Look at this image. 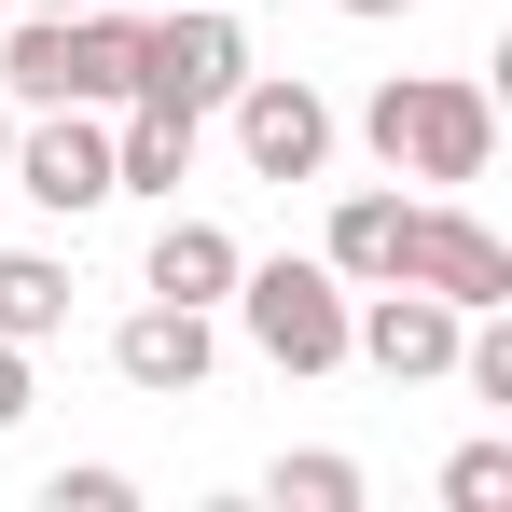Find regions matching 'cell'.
<instances>
[{
  "instance_id": "6da1fadb",
  "label": "cell",
  "mask_w": 512,
  "mask_h": 512,
  "mask_svg": "<svg viewBox=\"0 0 512 512\" xmlns=\"http://www.w3.org/2000/svg\"><path fill=\"white\" fill-rule=\"evenodd\" d=\"M360 139H374L388 180H485L499 111H485V84H457V70H388L374 111H360Z\"/></svg>"
},
{
  "instance_id": "7a4b0ae2",
  "label": "cell",
  "mask_w": 512,
  "mask_h": 512,
  "mask_svg": "<svg viewBox=\"0 0 512 512\" xmlns=\"http://www.w3.org/2000/svg\"><path fill=\"white\" fill-rule=\"evenodd\" d=\"M222 305L250 319V346L277 360V374H333L346 360V277L333 263H236Z\"/></svg>"
},
{
  "instance_id": "3957f363",
  "label": "cell",
  "mask_w": 512,
  "mask_h": 512,
  "mask_svg": "<svg viewBox=\"0 0 512 512\" xmlns=\"http://www.w3.org/2000/svg\"><path fill=\"white\" fill-rule=\"evenodd\" d=\"M236 84H250V42H236L222 0H167L125 56V97H167V111H222Z\"/></svg>"
},
{
  "instance_id": "277c9868",
  "label": "cell",
  "mask_w": 512,
  "mask_h": 512,
  "mask_svg": "<svg viewBox=\"0 0 512 512\" xmlns=\"http://www.w3.org/2000/svg\"><path fill=\"white\" fill-rule=\"evenodd\" d=\"M457 305L416 291V277H374V305H346V360H374L388 388H429V374H457Z\"/></svg>"
},
{
  "instance_id": "5b68a950",
  "label": "cell",
  "mask_w": 512,
  "mask_h": 512,
  "mask_svg": "<svg viewBox=\"0 0 512 512\" xmlns=\"http://www.w3.org/2000/svg\"><path fill=\"white\" fill-rule=\"evenodd\" d=\"M222 111H236V153H250V180H319V167H333V97L305 84V70H250Z\"/></svg>"
},
{
  "instance_id": "8992f818",
  "label": "cell",
  "mask_w": 512,
  "mask_h": 512,
  "mask_svg": "<svg viewBox=\"0 0 512 512\" xmlns=\"http://www.w3.org/2000/svg\"><path fill=\"white\" fill-rule=\"evenodd\" d=\"M388 277H416L457 319H485V305H512V236H485L471 208H402V263Z\"/></svg>"
},
{
  "instance_id": "52a82bcc",
  "label": "cell",
  "mask_w": 512,
  "mask_h": 512,
  "mask_svg": "<svg viewBox=\"0 0 512 512\" xmlns=\"http://www.w3.org/2000/svg\"><path fill=\"white\" fill-rule=\"evenodd\" d=\"M0 194L56 208V222H84V208H111V125H97V111H42V125L14 139V167H0Z\"/></svg>"
},
{
  "instance_id": "ba28073f",
  "label": "cell",
  "mask_w": 512,
  "mask_h": 512,
  "mask_svg": "<svg viewBox=\"0 0 512 512\" xmlns=\"http://www.w3.org/2000/svg\"><path fill=\"white\" fill-rule=\"evenodd\" d=\"M111 374L125 388H153V402H180V388H208V305H139L125 333H111Z\"/></svg>"
},
{
  "instance_id": "9c48e42d",
  "label": "cell",
  "mask_w": 512,
  "mask_h": 512,
  "mask_svg": "<svg viewBox=\"0 0 512 512\" xmlns=\"http://www.w3.org/2000/svg\"><path fill=\"white\" fill-rule=\"evenodd\" d=\"M180 167H194V111L125 97V125H111V194H180Z\"/></svg>"
},
{
  "instance_id": "30bf717a",
  "label": "cell",
  "mask_w": 512,
  "mask_h": 512,
  "mask_svg": "<svg viewBox=\"0 0 512 512\" xmlns=\"http://www.w3.org/2000/svg\"><path fill=\"white\" fill-rule=\"evenodd\" d=\"M236 236H222V222H167V236H153V291H167V305H222V291H236Z\"/></svg>"
},
{
  "instance_id": "8fae6325",
  "label": "cell",
  "mask_w": 512,
  "mask_h": 512,
  "mask_svg": "<svg viewBox=\"0 0 512 512\" xmlns=\"http://www.w3.org/2000/svg\"><path fill=\"white\" fill-rule=\"evenodd\" d=\"M346 277V291H374V277H388V263H402V194H346L333 208V250H319Z\"/></svg>"
},
{
  "instance_id": "7c38bea8",
  "label": "cell",
  "mask_w": 512,
  "mask_h": 512,
  "mask_svg": "<svg viewBox=\"0 0 512 512\" xmlns=\"http://www.w3.org/2000/svg\"><path fill=\"white\" fill-rule=\"evenodd\" d=\"M0 333H14V346L70 333V263H42V250H0Z\"/></svg>"
},
{
  "instance_id": "4fadbf2b",
  "label": "cell",
  "mask_w": 512,
  "mask_h": 512,
  "mask_svg": "<svg viewBox=\"0 0 512 512\" xmlns=\"http://www.w3.org/2000/svg\"><path fill=\"white\" fill-rule=\"evenodd\" d=\"M263 499L277 512H360V457H277Z\"/></svg>"
},
{
  "instance_id": "5bb4252c",
  "label": "cell",
  "mask_w": 512,
  "mask_h": 512,
  "mask_svg": "<svg viewBox=\"0 0 512 512\" xmlns=\"http://www.w3.org/2000/svg\"><path fill=\"white\" fill-rule=\"evenodd\" d=\"M443 499H457V512H499L512 499V443H457V457H443Z\"/></svg>"
},
{
  "instance_id": "9a60e30c",
  "label": "cell",
  "mask_w": 512,
  "mask_h": 512,
  "mask_svg": "<svg viewBox=\"0 0 512 512\" xmlns=\"http://www.w3.org/2000/svg\"><path fill=\"white\" fill-rule=\"evenodd\" d=\"M42 499H56V512H125V499H139V485H125V471H56Z\"/></svg>"
},
{
  "instance_id": "2e32d148",
  "label": "cell",
  "mask_w": 512,
  "mask_h": 512,
  "mask_svg": "<svg viewBox=\"0 0 512 512\" xmlns=\"http://www.w3.org/2000/svg\"><path fill=\"white\" fill-rule=\"evenodd\" d=\"M14 416H28V346L0 333V429H14Z\"/></svg>"
},
{
  "instance_id": "e0dca14e",
  "label": "cell",
  "mask_w": 512,
  "mask_h": 512,
  "mask_svg": "<svg viewBox=\"0 0 512 512\" xmlns=\"http://www.w3.org/2000/svg\"><path fill=\"white\" fill-rule=\"evenodd\" d=\"M333 14H416V0H333Z\"/></svg>"
},
{
  "instance_id": "ac0fdd59",
  "label": "cell",
  "mask_w": 512,
  "mask_h": 512,
  "mask_svg": "<svg viewBox=\"0 0 512 512\" xmlns=\"http://www.w3.org/2000/svg\"><path fill=\"white\" fill-rule=\"evenodd\" d=\"M0 167H14V111H0Z\"/></svg>"
},
{
  "instance_id": "d6986e66",
  "label": "cell",
  "mask_w": 512,
  "mask_h": 512,
  "mask_svg": "<svg viewBox=\"0 0 512 512\" xmlns=\"http://www.w3.org/2000/svg\"><path fill=\"white\" fill-rule=\"evenodd\" d=\"M28 14H84V0H28Z\"/></svg>"
},
{
  "instance_id": "ffe728a7",
  "label": "cell",
  "mask_w": 512,
  "mask_h": 512,
  "mask_svg": "<svg viewBox=\"0 0 512 512\" xmlns=\"http://www.w3.org/2000/svg\"><path fill=\"white\" fill-rule=\"evenodd\" d=\"M222 14H236V0H222Z\"/></svg>"
},
{
  "instance_id": "44dd1931",
  "label": "cell",
  "mask_w": 512,
  "mask_h": 512,
  "mask_svg": "<svg viewBox=\"0 0 512 512\" xmlns=\"http://www.w3.org/2000/svg\"><path fill=\"white\" fill-rule=\"evenodd\" d=\"M0 14H14V0H0Z\"/></svg>"
}]
</instances>
